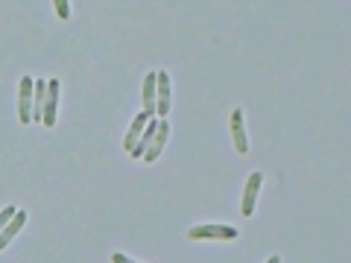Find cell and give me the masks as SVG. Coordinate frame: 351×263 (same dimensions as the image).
<instances>
[{
	"mask_svg": "<svg viewBox=\"0 0 351 263\" xmlns=\"http://www.w3.org/2000/svg\"><path fill=\"white\" fill-rule=\"evenodd\" d=\"M191 240H234L237 228L232 225H193L188 231Z\"/></svg>",
	"mask_w": 351,
	"mask_h": 263,
	"instance_id": "cell-1",
	"label": "cell"
},
{
	"mask_svg": "<svg viewBox=\"0 0 351 263\" xmlns=\"http://www.w3.org/2000/svg\"><path fill=\"white\" fill-rule=\"evenodd\" d=\"M167 138H170V123H167L164 117H158V129H156V135H152L147 152L141 155V161H144V164H152V161H156L161 152H164V144H167Z\"/></svg>",
	"mask_w": 351,
	"mask_h": 263,
	"instance_id": "cell-2",
	"label": "cell"
},
{
	"mask_svg": "<svg viewBox=\"0 0 351 263\" xmlns=\"http://www.w3.org/2000/svg\"><path fill=\"white\" fill-rule=\"evenodd\" d=\"M32 85H36V79H29V76H24L18 85V120L21 123H32Z\"/></svg>",
	"mask_w": 351,
	"mask_h": 263,
	"instance_id": "cell-3",
	"label": "cell"
},
{
	"mask_svg": "<svg viewBox=\"0 0 351 263\" xmlns=\"http://www.w3.org/2000/svg\"><path fill=\"white\" fill-rule=\"evenodd\" d=\"M170 114V76L156 71V117Z\"/></svg>",
	"mask_w": 351,
	"mask_h": 263,
	"instance_id": "cell-4",
	"label": "cell"
},
{
	"mask_svg": "<svg viewBox=\"0 0 351 263\" xmlns=\"http://www.w3.org/2000/svg\"><path fill=\"white\" fill-rule=\"evenodd\" d=\"M261 184H263V175H261V173H252L249 181H246V190H243V205H240V214H243V216L255 214V202H258Z\"/></svg>",
	"mask_w": 351,
	"mask_h": 263,
	"instance_id": "cell-5",
	"label": "cell"
},
{
	"mask_svg": "<svg viewBox=\"0 0 351 263\" xmlns=\"http://www.w3.org/2000/svg\"><path fill=\"white\" fill-rule=\"evenodd\" d=\"M56 108H59V79H50L47 82V100H44V117L41 123L44 126H56Z\"/></svg>",
	"mask_w": 351,
	"mask_h": 263,
	"instance_id": "cell-6",
	"label": "cell"
},
{
	"mask_svg": "<svg viewBox=\"0 0 351 263\" xmlns=\"http://www.w3.org/2000/svg\"><path fill=\"white\" fill-rule=\"evenodd\" d=\"M232 138H234V152L246 155L249 152V138H246V126H243V112L234 108L232 112Z\"/></svg>",
	"mask_w": 351,
	"mask_h": 263,
	"instance_id": "cell-7",
	"label": "cell"
},
{
	"mask_svg": "<svg viewBox=\"0 0 351 263\" xmlns=\"http://www.w3.org/2000/svg\"><path fill=\"white\" fill-rule=\"evenodd\" d=\"M24 225H27V211H15V216L9 219L3 228H0V251H3L9 243H12V240L18 237V231H21Z\"/></svg>",
	"mask_w": 351,
	"mask_h": 263,
	"instance_id": "cell-8",
	"label": "cell"
},
{
	"mask_svg": "<svg viewBox=\"0 0 351 263\" xmlns=\"http://www.w3.org/2000/svg\"><path fill=\"white\" fill-rule=\"evenodd\" d=\"M141 103H144V112L156 117V71H149L144 76V88H141Z\"/></svg>",
	"mask_w": 351,
	"mask_h": 263,
	"instance_id": "cell-9",
	"label": "cell"
},
{
	"mask_svg": "<svg viewBox=\"0 0 351 263\" xmlns=\"http://www.w3.org/2000/svg\"><path fill=\"white\" fill-rule=\"evenodd\" d=\"M149 117L152 114H147V112H141L135 120H132V126H129V132H126V140H123V149L126 152H132V147L138 144V138H141V132L147 129V123H149Z\"/></svg>",
	"mask_w": 351,
	"mask_h": 263,
	"instance_id": "cell-10",
	"label": "cell"
},
{
	"mask_svg": "<svg viewBox=\"0 0 351 263\" xmlns=\"http://www.w3.org/2000/svg\"><path fill=\"white\" fill-rule=\"evenodd\" d=\"M44 100H47V82L44 79H36V85H32V123H41L44 117Z\"/></svg>",
	"mask_w": 351,
	"mask_h": 263,
	"instance_id": "cell-11",
	"label": "cell"
},
{
	"mask_svg": "<svg viewBox=\"0 0 351 263\" xmlns=\"http://www.w3.org/2000/svg\"><path fill=\"white\" fill-rule=\"evenodd\" d=\"M156 129H158V117H149V123H147V129L141 132V138H138V144L132 147V152L129 155L132 158H141L147 152V147H149V140H152V135H156Z\"/></svg>",
	"mask_w": 351,
	"mask_h": 263,
	"instance_id": "cell-12",
	"label": "cell"
},
{
	"mask_svg": "<svg viewBox=\"0 0 351 263\" xmlns=\"http://www.w3.org/2000/svg\"><path fill=\"white\" fill-rule=\"evenodd\" d=\"M53 3H56V15H59L62 21L71 18V0H53Z\"/></svg>",
	"mask_w": 351,
	"mask_h": 263,
	"instance_id": "cell-13",
	"label": "cell"
},
{
	"mask_svg": "<svg viewBox=\"0 0 351 263\" xmlns=\"http://www.w3.org/2000/svg\"><path fill=\"white\" fill-rule=\"evenodd\" d=\"M15 211H18V208H15V205H9V208H3V211H0V228H3V225L9 223V219H12V216H15Z\"/></svg>",
	"mask_w": 351,
	"mask_h": 263,
	"instance_id": "cell-14",
	"label": "cell"
},
{
	"mask_svg": "<svg viewBox=\"0 0 351 263\" xmlns=\"http://www.w3.org/2000/svg\"><path fill=\"white\" fill-rule=\"evenodd\" d=\"M112 260H114V263H126L129 258H126V255H120V251H117V255H112Z\"/></svg>",
	"mask_w": 351,
	"mask_h": 263,
	"instance_id": "cell-15",
	"label": "cell"
}]
</instances>
